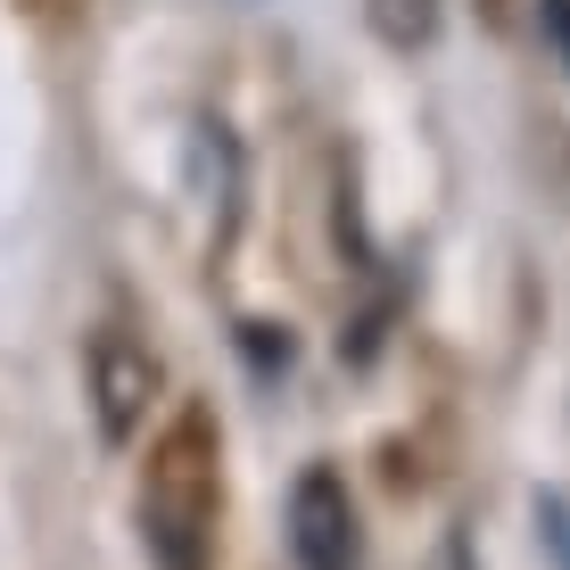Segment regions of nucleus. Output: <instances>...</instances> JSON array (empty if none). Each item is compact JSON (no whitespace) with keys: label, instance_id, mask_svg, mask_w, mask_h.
<instances>
[{"label":"nucleus","instance_id":"nucleus-1","mask_svg":"<svg viewBox=\"0 0 570 570\" xmlns=\"http://www.w3.org/2000/svg\"><path fill=\"white\" fill-rule=\"evenodd\" d=\"M141 546L157 570H207L215 546V439L207 414H183L141 480Z\"/></svg>","mask_w":570,"mask_h":570},{"label":"nucleus","instance_id":"nucleus-2","mask_svg":"<svg viewBox=\"0 0 570 570\" xmlns=\"http://www.w3.org/2000/svg\"><path fill=\"white\" fill-rule=\"evenodd\" d=\"M157 389H166V372L141 340H132L125 323H100L83 347V397H91V422H100L108 446H132L157 414Z\"/></svg>","mask_w":570,"mask_h":570},{"label":"nucleus","instance_id":"nucleus-3","mask_svg":"<svg viewBox=\"0 0 570 570\" xmlns=\"http://www.w3.org/2000/svg\"><path fill=\"white\" fill-rule=\"evenodd\" d=\"M289 554H298V570H356L364 562L356 497H347V480L331 463L298 471V488H289Z\"/></svg>","mask_w":570,"mask_h":570},{"label":"nucleus","instance_id":"nucleus-4","mask_svg":"<svg viewBox=\"0 0 570 570\" xmlns=\"http://www.w3.org/2000/svg\"><path fill=\"white\" fill-rule=\"evenodd\" d=\"M430 570H480V554H471V538H463V529H446V546L430 554Z\"/></svg>","mask_w":570,"mask_h":570},{"label":"nucleus","instance_id":"nucleus-5","mask_svg":"<svg viewBox=\"0 0 570 570\" xmlns=\"http://www.w3.org/2000/svg\"><path fill=\"white\" fill-rule=\"evenodd\" d=\"M546 521H554V529H546V538H554V554H562V562H570V504H562V497H554V504H546Z\"/></svg>","mask_w":570,"mask_h":570},{"label":"nucleus","instance_id":"nucleus-6","mask_svg":"<svg viewBox=\"0 0 570 570\" xmlns=\"http://www.w3.org/2000/svg\"><path fill=\"white\" fill-rule=\"evenodd\" d=\"M546 26H554V42H562V58H570V0H546Z\"/></svg>","mask_w":570,"mask_h":570}]
</instances>
